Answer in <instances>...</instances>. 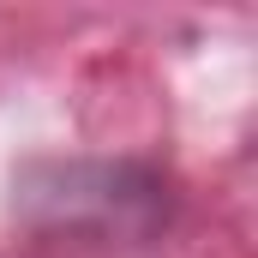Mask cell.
<instances>
[{
	"label": "cell",
	"instance_id": "cell-1",
	"mask_svg": "<svg viewBox=\"0 0 258 258\" xmlns=\"http://www.w3.org/2000/svg\"><path fill=\"white\" fill-rule=\"evenodd\" d=\"M48 186L24 180V204L48 222H90L96 234H156L168 222V186L144 162H48Z\"/></svg>",
	"mask_w": 258,
	"mask_h": 258
}]
</instances>
